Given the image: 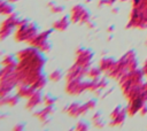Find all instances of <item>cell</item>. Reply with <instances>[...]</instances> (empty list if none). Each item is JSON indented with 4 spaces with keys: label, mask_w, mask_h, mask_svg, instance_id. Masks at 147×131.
I'll return each mask as SVG.
<instances>
[{
    "label": "cell",
    "mask_w": 147,
    "mask_h": 131,
    "mask_svg": "<svg viewBox=\"0 0 147 131\" xmlns=\"http://www.w3.org/2000/svg\"><path fill=\"white\" fill-rule=\"evenodd\" d=\"M17 64L15 74L18 79V84L32 85L36 79L44 74V67L46 64V57L39 49L29 46L17 52Z\"/></svg>",
    "instance_id": "6da1fadb"
},
{
    "label": "cell",
    "mask_w": 147,
    "mask_h": 131,
    "mask_svg": "<svg viewBox=\"0 0 147 131\" xmlns=\"http://www.w3.org/2000/svg\"><path fill=\"white\" fill-rule=\"evenodd\" d=\"M138 68H139V62H138L137 53H136V51L130 49L126 53H124L118 60H116L114 68L108 72L107 76L118 80L126 72L132 71V70L138 69Z\"/></svg>",
    "instance_id": "7a4b0ae2"
},
{
    "label": "cell",
    "mask_w": 147,
    "mask_h": 131,
    "mask_svg": "<svg viewBox=\"0 0 147 131\" xmlns=\"http://www.w3.org/2000/svg\"><path fill=\"white\" fill-rule=\"evenodd\" d=\"M127 29H147V0H131Z\"/></svg>",
    "instance_id": "3957f363"
},
{
    "label": "cell",
    "mask_w": 147,
    "mask_h": 131,
    "mask_svg": "<svg viewBox=\"0 0 147 131\" xmlns=\"http://www.w3.org/2000/svg\"><path fill=\"white\" fill-rule=\"evenodd\" d=\"M38 32L39 31H38V26L36 23L30 22L26 18H23V20L21 18L15 29L14 39L18 43H23V41L29 43Z\"/></svg>",
    "instance_id": "277c9868"
},
{
    "label": "cell",
    "mask_w": 147,
    "mask_h": 131,
    "mask_svg": "<svg viewBox=\"0 0 147 131\" xmlns=\"http://www.w3.org/2000/svg\"><path fill=\"white\" fill-rule=\"evenodd\" d=\"M51 34H52V30H44L41 32H38L28 44L29 46H32L42 53H48L52 48V45L49 43Z\"/></svg>",
    "instance_id": "5b68a950"
},
{
    "label": "cell",
    "mask_w": 147,
    "mask_h": 131,
    "mask_svg": "<svg viewBox=\"0 0 147 131\" xmlns=\"http://www.w3.org/2000/svg\"><path fill=\"white\" fill-rule=\"evenodd\" d=\"M20 20L21 18L15 13H13V14H10L9 16H7L1 22V24H0V40L1 41L5 40V39H7L15 31V29H16Z\"/></svg>",
    "instance_id": "8992f818"
},
{
    "label": "cell",
    "mask_w": 147,
    "mask_h": 131,
    "mask_svg": "<svg viewBox=\"0 0 147 131\" xmlns=\"http://www.w3.org/2000/svg\"><path fill=\"white\" fill-rule=\"evenodd\" d=\"M70 21L72 23H79V24H86L88 21H91V13L90 10L83 6V5H75L70 9Z\"/></svg>",
    "instance_id": "52a82bcc"
},
{
    "label": "cell",
    "mask_w": 147,
    "mask_h": 131,
    "mask_svg": "<svg viewBox=\"0 0 147 131\" xmlns=\"http://www.w3.org/2000/svg\"><path fill=\"white\" fill-rule=\"evenodd\" d=\"M94 57V53L90 48H84L79 47L76 51V59H75V64L88 69L92 66V61Z\"/></svg>",
    "instance_id": "ba28073f"
},
{
    "label": "cell",
    "mask_w": 147,
    "mask_h": 131,
    "mask_svg": "<svg viewBox=\"0 0 147 131\" xmlns=\"http://www.w3.org/2000/svg\"><path fill=\"white\" fill-rule=\"evenodd\" d=\"M18 85V79L16 77V74H11L8 76L0 77V97H6L11 93L14 88Z\"/></svg>",
    "instance_id": "9c48e42d"
},
{
    "label": "cell",
    "mask_w": 147,
    "mask_h": 131,
    "mask_svg": "<svg viewBox=\"0 0 147 131\" xmlns=\"http://www.w3.org/2000/svg\"><path fill=\"white\" fill-rule=\"evenodd\" d=\"M64 111L71 116V117H78L88 111V108L86 103H80V102H71L70 105L64 107Z\"/></svg>",
    "instance_id": "30bf717a"
},
{
    "label": "cell",
    "mask_w": 147,
    "mask_h": 131,
    "mask_svg": "<svg viewBox=\"0 0 147 131\" xmlns=\"http://www.w3.org/2000/svg\"><path fill=\"white\" fill-rule=\"evenodd\" d=\"M86 71H87V69L82 68V67H79V66H77V64L74 63V64L68 69V71H67V74H65V79H67V80H71V79H83V78L86 77Z\"/></svg>",
    "instance_id": "8fae6325"
},
{
    "label": "cell",
    "mask_w": 147,
    "mask_h": 131,
    "mask_svg": "<svg viewBox=\"0 0 147 131\" xmlns=\"http://www.w3.org/2000/svg\"><path fill=\"white\" fill-rule=\"evenodd\" d=\"M54 113V106H45L44 108L37 110L34 113V116L42 123H47L51 118V115Z\"/></svg>",
    "instance_id": "7c38bea8"
},
{
    "label": "cell",
    "mask_w": 147,
    "mask_h": 131,
    "mask_svg": "<svg viewBox=\"0 0 147 131\" xmlns=\"http://www.w3.org/2000/svg\"><path fill=\"white\" fill-rule=\"evenodd\" d=\"M34 91H37V90H34L31 85H26V84H21L20 83L16 86V94L21 99H28V98H30L34 93Z\"/></svg>",
    "instance_id": "4fadbf2b"
},
{
    "label": "cell",
    "mask_w": 147,
    "mask_h": 131,
    "mask_svg": "<svg viewBox=\"0 0 147 131\" xmlns=\"http://www.w3.org/2000/svg\"><path fill=\"white\" fill-rule=\"evenodd\" d=\"M42 94H41V92L40 91H34V93L30 97V98H28L26 100V105H25V107H26V109H29V110H31V109H33V108H37L40 103H42Z\"/></svg>",
    "instance_id": "5bb4252c"
},
{
    "label": "cell",
    "mask_w": 147,
    "mask_h": 131,
    "mask_svg": "<svg viewBox=\"0 0 147 131\" xmlns=\"http://www.w3.org/2000/svg\"><path fill=\"white\" fill-rule=\"evenodd\" d=\"M115 63H116V60H115L114 57H111V56H105V57H102V59L100 60V62H99V68L101 69L102 74L108 75V72L114 68Z\"/></svg>",
    "instance_id": "9a60e30c"
},
{
    "label": "cell",
    "mask_w": 147,
    "mask_h": 131,
    "mask_svg": "<svg viewBox=\"0 0 147 131\" xmlns=\"http://www.w3.org/2000/svg\"><path fill=\"white\" fill-rule=\"evenodd\" d=\"M70 17L69 15H64L62 17H60L59 20H56L54 23H53V30H56V31H65L70 24Z\"/></svg>",
    "instance_id": "2e32d148"
},
{
    "label": "cell",
    "mask_w": 147,
    "mask_h": 131,
    "mask_svg": "<svg viewBox=\"0 0 147 131\" xmlns=\"http://www.w3.org/2000/svg\"><path fill=\"white\" fill-rule=\"evenodd\" d=\"M14 13V5L7 0H0V15L9 16Z\"/></svg>",
    "instance_id": "e0dca14e"
},
{
    "label": "cell",
    "mask_w": 147,
    "mask_h": 131,
    "mask_svg": "<svg viewBox=\"0 0 147 131\" xmlns=\"http://www.w3.org/2000/svg\"><path fill=\"white\" fill-rule=\"evenodd\" d=\"M127 115V111H126V108H122V110L117 114L116 117H114L113 120H110V125L111 126H119L124 123L125 121V117Z\"/></svg>",
    "instance_id": "ac0fdd59"
},
{
    "label": "cell",
    "mask_w": 147,
    "mask_h": 131,
    "mask_svg": "<svg viewBox=\"0 0 147 131\" xmlns=\"http://www.w3.org/2000/svg\"><path fill=\"white\" fill-rule=\"evenodd\" d=\"M101 74H102V71L99 68V66L98 67L91 66L86 71V77H87V79H99L101 77Z\"/></svg>",
    "instance_id": "d6986e66"
},
{
    "label": "cell",
    "mask_w": 147,
    "mask_h": 131,
    "mask_svg": "<svg viewBox=\"0 0 147 131\" xmlns=\"http://www.w3.org/2000/svg\"><path fill=\"white\" fill-rule=\"evenodd\" d=\"M17 59L11 54H7L1 60V67H16Z\"/></svg>",
    "instance_id": "ffe728a7"
},
{
    "label": "cell",
    "mask_w": 147,
    "mask_h": 131,
    "mask_svg": "<svg viewBox=\"0 0 147 131\" xmlns=\"http://www.w3.org/2000/svg\"><path fill=\"white\" fill-rule=\"evenodd\" d=\"M46 84H47V77L45 76V74H41L37 79H36V82L31 85L34 90H37V91H41L45 86H46Z\"/></svg>",
    "instance_id": "44dd1931"
},
{
    "label": "cell",
    "mask_w": 147,
    "mask_h": 131,
    "mask_svg": "<svg viewBox=\"0 0 147 131\" xmlns=\"http://www.w3.org/2000/svg\"><path fill=\"white\" fill-rule=\"evenodd\" d=\"M20 97L17 94H8L5 97V100H6V106H9V107H14L16 106L18 102H20Z\"/></svg>",
    "instance_id": "7402d4cb"
},
{
    "label": "cell",
    "mask_w": 147,
    "mask_h": 131,
    "mask_svg": "<svg viewBox=\"0 0 147 131\" xmlns=\"http://www.w3.org/2000/svg\"><path fill=\"white\" fill-rule=\"evenodd\" d=\"M63 77V74H62V71L61 70H59V69H55V70H53L49 75H48V79L51 80V82H54V83H56V82H59V80H61V78Z\"/></svg>",
    "instance_id": "603a6c76"
},
{
    "label": "cell",
    "mask_w": 147,
    "mask_h": 131,
    "mask_svg": "<svg viewBox=\"0 0 147 131\" xmlns=\"http://www.w3.org/2000/svg\"><path fill=\"white\" fill-rule=\"evenodd\" d=\"M92 123L94 124V126H96V128H102L103 126V121H102V117H101V113H95L94 115H93V117H92Z\"/></svg>",
    "instance_id": "cb8c5ba5"
},
{
    "label": "cell",
    "mask_w": 147,
    "mask_h": 131,
    "mask_svg": "<svg viewBox=\"0 0 147 131\" xmlns=\"http://www.w3.org/2000/svg\"><path fill=\"white\" fill-rule=\"evenodd\" d=\"M56 102V98L52 94H45L42 97V103L44 106H54V103Z\"/></svg>",
    "instance_id": "d4e9b609"
},
{
    "label": "cell",
    "mask_w": 147,
    "mask_h": 131,
    "mask_svg": "<svg viewBox=\"0 0 147 131\" xmlns=\"http://www.w3.org/2000/svg\"><path fill=\"white\" fill-rule=\"evenodd\" d=\"M48 7H49V10H51L53 14H60V13H62V11H63V9H64L62 6L56 5V3H55V2H53V1L48 2Z\"/></svg>",
    "instance_id": "484cf974"
},
{
    "label": "cell",
    "mask_w": 147,
    "mask_h": 131,
    "mask_svg": "<svg viewBox=\"0 0 147 131\" xmlns=\"http://www.w3.org/2000/svg\"><path fill=\"white\" fill-rule=\"evenodd\" d=\"M88 130V123L86 121H79L76 126L74 128V131H87Z\"/></svg>",
    "instance_id": "4316f807"
},
{
    "label": "cell",
    "mask_w": 147,
    "mask_h": 131,
    "mask_svg": "<svg viewBox=\"0 0 147 131\" xmlns=\"http://www.w3.org/2000/svg\"><path fill=\"white\" fill-rule=\"evenodd\" d=\"M116 1H118V0H100L99 1V7H103V6L113 7Z\"/></svg>",
    "instance_id": "83f0119b"
},
{
    "label": "cell",
    "mask_w": 147,
    "mask_h": 131,
    "mask_svg": "<svg viewBox=\"0 0 147 131\" xmlns=\"http://www.w3.org/2000/svg\"><path fill=\"white\" fill-rule=\"evenodd\" d=\"M85 103H86L88 110H92V109H94V108L96 107V100H95V99H90V100H87Z\"/></svg>",
    "instance_id": "f1b7e54d"
},
{
    "label": "cell",
    "mask_w": 147,
    "mask_h": 131,
    "mask_svg": "<svg viewBox=\"0 0 147 131\" xmlns=\"http://www.w3.org/2000/svg\"><path fill=\"white\" fill-rule=\"evenodd\" d=\"M122 108H123L122 106H117V107H115V108L111 110V113H110V116H109V117H110V120H113L114 117H116V116H117V114L122 110Z\"/></svg>",
    "instance_id": "f546056e"
},
{
    "label": "cell",
    "mask_w": 147,
    "mask_h": 131,
    "mask_svg": "<svg viewBox=\"0 0 147 131\" xmlns=\"http://www.w3.org/2000/svg\"><path fill=\"white\" fill-rule=\"evenodd\" d=\"M13 131H24V124L18 123L13 128Z\"/></svg>",
    "instance_id": "4dcf8cb0"
},
{
    "label": "cell",
    "mask_w": 147,
    "mask_h": 131,
    "mask_svg": "<svg viewBox=\"0 0 147 131\" xmlns=\"http://www.w3.org/2000/svg\"><path fill=\"white\" fill-rule=\"evenodd\" d=\"M139 114H140V115H142V116L147 114V102L142 105V107H141V108H140V110H139Z\"/></svg>",
    "instance_id": "1f68e13d"
},
{
    "label": "cell",
    "mask_w": 147,
    "mask_h": 131,
    "mask_svg": "<svg viewBox=\"0 0 147 131\" xmlns=\"http://www.w3.org/2000/svg\"><path fill=\"white\" fill-rule=\"evenodd\" d=\"M142 71H144V74H145V77H146V88H147V60L145 61V63H144V66H142Z\"/></svg>",
    "instance_id": "d6a6232c"
},
{
    "label": "cell",
    "mask_w": 147,
    "mask_h": 131,
    "mask_svg": "<svg viewBox=\"0 0 147 131\" xmlns=\"http://www.w3.org/2000/svg\"><path fill=\"white\" fill-rule=\"evenodd\" d=\"M114 30H115V26L114 25H110L108 29H107V31L109 32V33H111V32H114Z\"/></svg>",
    "instance_id": "836d02e7"
},
{
    "label": "cell",
    "mask_w": 147,
    "mask_h": 131,
    "mask_svg": "<svg viewBox=\"0 0 147 131\" xmlns=\"http://www.w3.org/2000/svg\"><path fill=\"white\" fill-rule=\"evenodd\" d=\"M7 1H8V2H10V3H13V5H14V3H16V2H17V1H20V0H7Z\"/></svg>",
    "instance_id": "e575fe53"
},
{
    "label": "cell",
    "mask_w": 147,
    "mask_h": 131,
    "mask_svg": "<svg viewBox=\"0 0 147 131\" xmlns=\"http://www.w3.org/2000/svg\"><path fill=\"white\" fill-rule=\"evenodd\" d=\"M5 117H6V114H0V120H2Z\"/></svg>",
    "instance_id": "d590c367"
},
{
    "label": "cell",
    "mask_w": 147,
    "mask_h": 131,
    "mask_svg": "<svg viewBox=\"0 0 147 131\" xmlns=\"http://www.w3.org/2000/svg\"><path fill=\"white\" fill-rule=\"evenodd\" d=\"M0 76H1V67H0Z\"/></svg>",
    "instance_id": "8d00e7d4"
},
{
    "label": "cell",
    "mask_w": 147,
    "mask_h": 131,
    "mask_svg": "<svg viewBox=\"0 0 147 131\" xmlns=\"http://www.w3.org/2000/svg\"><path fill=\"white\" fill-rule=\"evenodd\" d=\"M119 1H126V0H119Z\"/></svg>",
    "instance_id": "74e56055"
},
{
    "label": "cell",
    "mask_w": 147,
    "mask_h": 131,
    "mask_svg": "<svg viewBox=\"0 0 147 131\" xmlns=\"http://www.w3.org/2000/svg\"><path fill=\"white\" fill-rule=\"evenodd\" d=\"M146 45H147V40H146Z\"/></svg>",
    "instance_id": "f35d334b"
}]
</instances>
